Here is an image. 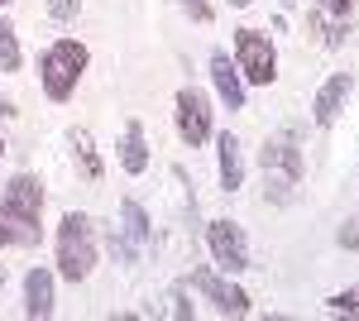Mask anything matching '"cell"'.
Returning a JSON list of instances; mask_svg holds the SVG:
<instances>
[{"mask_svg":"<svg viewBox=\"0 0 359 321\" xmlns=\"http://www.w3.org/2000/svg\"><path fill=\"white\" fill-rule=\"evenodd\" d=\"M86 63H91V53H86V44H77V39L48 44L43 58H39V81H43V91H48L53 101H67V96L77 91V81H82Z\"/></svg>","mask_w":359,"mask_h":321,"instance_id":"cell-2","label":"cell"},{"mask_svg":"<svg viewBox=\"0 0 359 321\" xmlns=\"http://www.w3.org/2000/svg\"><path fill=\"white\" fill-rule=\"evenodd\" d=\"M77 5H82V0H48V15H53V20H72Z\"/></svg>","mask_w":359,"mask_h":321,"instance_id":"cell-19","label":"cell"},{"mask_svg":"<svg viewBox=\"0 0 359 321\" xmlns=\"http://www.w3.org/2000/svg\"><path fill=\"white\" fill-rule=\"evenodd\" d=\"M182 5H187V15H192V20H211V10H206V0H182Z\"/></svg>","mask_w":359,"mask_h":321,"instance_id":"cell-22","label":"cell"},{"mask_svg":"<svg viewBox=\"0 0 359 321\" xmlns=\"http://www.w3.org/2000/svg\"><path fill=\"white\" fill-rule=\"evenodd\" d=\"M350 5H355V0H321L326 15H350Z\"/></svg>","mask_w":359,"mask_h":321,"instance_id":"cell-21","label":"cell"},{"mask_svg":"<svg viewBox=\"0 0 359 321\" xmlns=\"http://www.w3.org/2000/svg\"><path fill=\"white\" fill-rule=\"evenodd\" d=\"M25 317H53V273L29 268L25 278Z\"/></svg>","mask_w":359,"mask_h":321,"instance_id":"cell-12","label":"cell"},{"mask_svg":"<svg viewBox=\"0 0 359 321\" xmlns=\"http://www.w3.org/2000/svg\"><path fill=\"white\" fill-rule=\"evenodd\" d=\"M235 67H240V77L254 81V86H269L278 77V53L273 44L259 34V29H240L235 34Z\"/></svg>","mask_w":359,"mask_h":321,"instance_id":"cell-4","label":"cell"},{"mask_svg":"<svg viewBox=\"0 0 359 321\" xmlns=\"http://www.w3.org/2000/svg\"><path fill=\"white\" fill-rule=\"evenodd\" d=\"M115 230L125 235V244H130L135 254L149 249V216H144L139 202H120V225H115Z\"/></svg>","mask_w":359,"mask_h":321,"instance_id":"cell-13","label":"cell"},{"mask_svg":"<svg viewBox=\"0 0 359 321\" xmlns=\"http://www.w3.org/2000/svg\"><path fill=\"white\" fill-rule=\"evenodd\" d=\"M192 288H196V293H206V297H211V307H216L221 317H245V312H249V297L240 293L235 283L216 278L211 268H196V273H192Z\"/></svg>","mask_w":359,"mask_h":321,"instance_id":"cell-7","label":"cell"},{"mask_svg":"<svg viewBox=\"0 0 359 321\" xmlns=\"http://www.w3.org/2000/svg\"><path fill=\"white\" fill-rule=\"evenodd\" d=\"M43 240V225L39 216H20L10 207H0V244H15V249H34Z\"/></svg>","mask_w":359,"mask_h":321,"instance_id":"cell-10","label":"cell"},{"mask_svg":"<svg viewBox=\"0 0 359 321\" xmlns=\"http://www.w3.org/2000/svg\"><path fill=\"white\" fill-rule=\"evenodd\" d=\"M67 139H72V154H77V163H82V178H86V183H101L106 163H101V154H96V139H91L86 130H72Z\"/></svg>","mask_w":359,"mask_h":321,"instance_id":"cell-16","label":"cell"},{"mask_svg":"<svg viewBox=\"0 0 359 321\" xmlns=\"http://www.w3.org/2000/svg\"><path fill=\"white\" fill-rule=\"evenodd\" d=\"M211 81H216V91H221V101L230 110H245V77H240V67L230 63V53L211 58Z\"/></svg>","mask_w":359,"mask_h":321,"instance_id":"cell-11","label":"cell"},{"mask_svg":"<svg viewBox=\"0 0 359 321\" xmlns=\"http://www.w3.org/2000/svg\"><path fill=\"white\" fill-rule=\"evenodd\" d=\"M283 5H287V10H292V5H297V0H283Z\"/></svg>","mask_w":359,"mask_h":321,"instance_id":"cell-27","label":"cell"},{"mask_svg":"<svg viewBox=\"0 0 359 321\" xmlns=\"http://www.w3.org/2000/svg\"><path fill=\"white\" fill-rule=\"evenodd\" d=\"M96 268V240H91V221L82 211H67L57 225V273L82 283L86 273Z\"/></svg>","mask_w":359,"mask_h":321,"instance_id":"cell-3","label":"cell"},{"mask_svg":"<svg viewBox=\"0 0 359 321\" xmlns=\"http://www.w3.org/2000/svg\"><path fill=\"white\" fill-rule=\"evenodd\" d=\"M259 168H264V183H269V202H287L297 192V183H302V149H297L292 130L264 139Z\"/></svg>","mask_w":359,"mask_h":321,"instance_id":"cell-1","label":"cell"},{"mask_svg":"<svg viewBox=\"0 0 359 321\" xmlns=\"http://www.w3.org/2000/svg\"><path fill=\"white\" fill-rule=\"evenodd\" d=\"M221 188L225 192H240L245 188V154H240V139L235 134H221Z\"/></svg>","mask_w":359,"mask_h":321,"instance_id":"cell-14","label":"cell"},{"mask_svg":"<svg viewBox=\"0 0 359 321\" xmlns=\"http://www.w3.org/2000/svg\"><path fill=\"white\" fill-rule=\"evenodd\" d=\"M0 207H10V211H20V216H39L43 211V183H39L34 173H15V178L5 183Z\"/></svg>","mask_w":359,"mask_h":321,"instance_id":"cell-9","label":"cell"},{"mask_svg":"<svg viewBox=\"0 0 359 321\" xmlns=\"http://www.w3.org/2000/svg\"><path fill=\"white\" fill-rule=\"evenodd\" d=\"M0 72H20V39L10 20H0Z\"/></svg>","mask_w":359,"mask_h":321,"instance_id":"cell-17","label":"cell"},{"mask_svg":"<svg viewBox=\"0 0 359 321\" xmlns=\"http://www.w3.org/2000/svg\"><path fill=\"white\" fill-rule=\"evenodd\" d=\"M340 244H345V249H359V216L340 225Z\"/></svg>","mask_w":359,"mask_h":321,"instance_id":"cell-20","label":"cell"},{"mask_svg":"<svg viewBox=\"0 0 359 321\" xmlns=\"http://www.w3.org/2000/svg\"><path fill=\"white\" fill-rule=\"evenodd\" d=\"M326 307H331V312H340V317H359V288H350V293H335Z\"/></svg>","mask_w":359,"mask_h":321,"instance_id":"cell-18","label":"cell"},{"mask_svg":"<svg viewBox=\"0 0 359 321\" xmlns=\"http://www.w3.org/2000/svg\"><path fill=\"white\" fill-rule=\"evenodd\" d=\"M0 115H15V106H10V101H0Z\"/></svg>","mask_w":359,"mask_h":321,"instance_id":"cell-24","label":"cell"},{"mask_svg":"<svg viewBox=\"0 0 359 321\" xmlns=\"http://www.w3.org/2000/svg\"><path fill=\"white\" fill-rule=\"evenodd\" d=\"M0 288H5V264H0Z\"/></svg>","mask_w":359,"mask_h":321,"instance_id":"cell-26","label":"cell"},{"mask_svg":"<svg viewBox=\"0 0 359 321\" xmlns=\"http://www.w3.org/2000/svg\"><path fill=\"white\" fill-rule=\"evenodd\" d=\"M120 163H125V173H144L149 168V144H144V125L130 120L125 134H120Z\"/></svg>","mask_w":359,"mask_h":321,"instance_id":"cell-15","label":"cell"},{"mask_svg":"<svg viewBox=\"0 0 359 321\" xmlns=\"http://www.w3.org/2000/svg\"><path fill=\"white\" fill-rule=\"evenodd\" d=\"M0 154H5V144H0Z\"/></svg>","mask_w":359,"mask_h":321,"instance_id":"cell-29","label":"cell"},{"mask_svg":"<svg viewBox=\"0 0 359 321\" xmlns=\"http://www.w3.org/2000/svg\"><path fill=\"white\" fill-rule=\"evenodd\" d=\"M172 120H177V134H182V144H206L211 139V101H206V91H196V86H182L177 91V110H172Z\"/></svg>","mask_w":359,"mask_h":321,"instance_id":"cell-5","label":"cell"},{"mask_svg":"<svg viewBox=\"0 0 359 321\" xmlns=\"http://www.w3.org/2000/svg\"><path fill=\"white\" fill-rule=\"evenodd\" d=\"M350 91H355V77H350V72H331L326 86L316 91V101H311V120H316V125H335L340 110H345V101H350Z\"/></svg>","mask_w":359,"mask_h":321,"instance_id":"cell-8","label":"cell"},{"mask_svg":"<svg viewBox=\"0 0 359 321\" xmlns=\"http://www.w3.org/2000/svg\"><path fill=\"white\" fill-rule=\"evenodd\" d=\"M0 5H10V0H0Z\"/></svg>","mask_w":359,"mask_h":321,"instance_id":"cell-28","label":"cell"},{"mask_svg":"<svg viewBox=\"0 0 359 321\" xmlns=\"http://www.w3.org/2000/svg\"><path fill=\"white\" fill-rule=\"evenodd\" d=\"M206 244H211V259L225 268V273H245L249 268V240L235 221H211L206 225Z\"/></svg>","mask_w":359,"mask_h":321,"instance_id":"cell-6","label":"cell"},{"mask_svg":"<svg viewBox=\"0 0 359 321\" xmlns=\"http://www.w3.org/2000/svg\"><path fill=\"white\" fill-rule=\"evenodd\" d=\"M230 5H235V10H245V5H249V0H230Z\"/></svg>","mask_w":359,"mask_h":321,"instance_id":"cell-25","label":"cell"},{"mask_svg":"<svg viewBox=\"0 0 359 321\" xmlns=\"http://www.w3.org/2000/svg\"><path fill=\"white\" fill-rule=\"evenodd\" d=\"M172 317H192V307L182 302V293H172Z\"/></svg>","mask_w":359,"mask_h":321,"instance_id":"cell-23","label":"cell"}]
</instances>
